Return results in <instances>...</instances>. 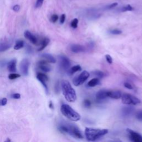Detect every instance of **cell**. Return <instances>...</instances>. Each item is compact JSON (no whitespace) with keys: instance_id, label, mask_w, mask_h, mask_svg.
<instances>
[{"instance_id":"6da1fadb","label":"cell","mask_w":142,"mask_h":142,"mask_svg":"<svg viewBox=\"0 0 142 142\" xmlns=\"http://www.w3.org/2000/svg\"><path fill=\"white\" fill-rule=\"evenodd\" d=\"M62 89L63 96L69 102H74L77 99V95L75 90L67 81H63L61 83Z\"/></svg>"},{"instance_id":"7a4b0ae2","label":"cell","mask_w":142,"mask_h":142,"mask_svg":"<svg viewBox=\"0 0 142 142\" xmlns=\"http://www.w3.org/2000/svg\"><path fill=\"white\" fill-rule=\"evenodd\" d=\"M108 130L106 129H93L91 128H86L85 135L87 141L90 142H94L99 139L100 137L107 134Z\"/></svg>"},{"instance_id":"3957f363","label":"cell","mask_w":142,"mask_h":142,"mask_svg":"<svg viewBox=\"0 0 142 142\" xmlns=\"http://www.w3.org/2000/svg\"><path fill=\"white\" fill-rule=\"evenodd\" d=\"M61 111L63 116L72 121L77 122L81 118V115L68 104H63L61 107Z\"/></svg>"},{"instance_id":"277c9868","label":"cell","mask_w":142,"mask_h":142,"mask_svg":"<svg viewBox=\"0 0 142 142\" xmlns=\"http://www.w3.org/2000/svg\"><path fill=\"white\" fill-rule=\"evenodd\" d=\"M59 130L62 133H66L78 139H82L83 136L81 131L76 126L72 124H62L59 127Z\"/></svg>"},{"instance_id":"5b68a950","label":"cell","mask_w":142,"mask_h":142,"mask_svg":"<svg viewBox=\"0 0 142 142\" xmlns=\"http://www.w3.org/2000/svg\"><path fill=\"white\" fill-rule=\"evenodd\" d=\"M122 102L123 104L126 105H132L135 106L141 103V101L136 97L129 94V93H124L121 97Z\"/></svg>"},{"instance_id":"8992f818","label":"cell","mask_w":142,"mask_h":142,"mask_svg":"<svg viewBox=\"0 0 142 142\" xmlns=\"http://www.w3.org/2000/svg\"><path fill=\"white\" fill-rule=\"evenodd\" d=\"M89 73L87 71H84L80 74L79 76L75 77L73 80V84L75 86H79L84 83L89 78Z\"/></svg>"},{"instance_id":"52a82bcc","label":"cell","mask_w":142,"mask_h":142,"mask_svg":"<svg viewBox=\"0 0 142 142\" xmlns=\"http://www.w3.org/2000/svg\"><path fill=\"white\" fill-rule=\"evenodd\" d=\"M59 67L63 71H68L71 66V62L70 60L65 56H60L59 57Z\"/></svg>"},{"instance_id":"ba28073f","label":"cell","mask_w":142,"mask_h":142,"mask_svg":"<svg viewBox=\"0 0 142 142\" xmlns=\"http://www.w3.org/2000/svg\"><path fill=\"white\" fill-rule=\"evenodd\" d=\"M129 135V139L132 142H142V136L139 133L132 131V130L128 129L127 130Z\"/></svg>"},{"instance_id":"9c48e42d","label":"cell","mask_w":142,"mask_h":142,"mask_svg":"<svg viewBox=\"0 0 142 142\" xmlns=\"http://www.w3.org/2000/svg\"><path fill=\"white\" fill-rule=\"evenodd\" d=\"M29 63V61L27 59H23L20 63V71L24 76L28 75Z\"/></svg>"},{"instance_id":"30bf717a","label":"cell","mask_w":142,"mask_h":142,"mask_svg":"<svg viewBox=\"0 0 142 142\" xmlns=\"http://www.w3.org/2000/svg\"><path fill=\"white\" fill-rule=\"evenodd\" d=\"M36 77L38 79L40 82H41L43 87L45 88V89L46 90V92H48V87L47 86L46 84V82L48 81V77L46 74H44V73H38L37 74Z\"/></svg>"},{"instance_id":"8fae6325","label":"cell","mask_w":142,"mask_h":142,"mask_svg":"<svg viewBox=\"0 0 142 142\" xmlns=\"http://www.w3.org/2000/svg\"><path fill=\"white\" fill-rule=\"evenodd\" d=\"M38 67L42 71L44 72H49L51 70V67L48 65V62L46 60H42L38 63Z\"/></svg>"},{"instance_id":"7c38bea8","label":"cell","mask_w":142,"mask_h":142,"mask_svg":"<svg viewBox=\"0 0 142 142\" xmlns=\"http://www.w3.org/2000/svg\"><path fill=\"white\" fill-rule=\"evenodd\" d=\"M108 97V91L104 89L100 90L96 94V99L97 101H100L106 99Z\"/></svg>"},{"instance_id":"4fadbf2b","label":"cell","mask_w":142,"mask_h":142,"mask_svg":"<svg viewBox=\"0 0 142 142\" xmlns=\"http://www.w3.org/2000/svg\"><path fill=\"white\" fill-rule=\"evenodd\" d=\"M122 93L119 91H108V97L118 99L121 98Z\"/></svg>"},{"instance_id":"5bb4252c","label":"cell","mask_w":142,"mask_h":142,"mask_svg":"<svg viewBox=\"0 0 142 142\" xmlns=\"http://www.w3.org/2000/svg\"><path fill=\"white\" fill-rule=\"evenodd\" d=\"M24 37L27 38V39H29L30 42L33 44H36L37 42V39L36 36H34V35H33L32 33L28 31H26L24 33Z\"/></svg>"},{"instance_id":"9a60e30c","label":"cell","mask_w":142,"mask_h":142,"mask_svg":"<svg viewBox=\"0 0 142 142\" xmlns=\"http://www.w3.org/2000/svg\"><path fill=\"white\" fill-rule=\"evenodd\" d=\"M71 51L74 53H80L83 52L86 50V48L84 46L79 44H73L71 47Z\"/></svg>"},{"instance_id":"2e32d148","label":"cell","mask_w":142,"mask_h":142,"mask_svg":"<svg viewBox=\"0 0 142 142\" xmlns=\"http://www.w3.org/2000/svg\"><path fill=\"white\" fill-rule=\"evenodd\" d=\"M16 59H12L8 63L7 68L10 72H15L16 71Z\"/></svg>"},{"instance_id":"e0dca14e","label":"cell","mask_w":142,"mask_h":142,"mask_svg":"<svg viewBox=\"0 0 142 142\" xmlns=\"http://www.w3.org/2000/svg\"><path fill=\"white\" fill-rule=\"evenodd\" d=\"M134 111V108L133 107H126L122 109V114L126 116H129L132 114Z\"/></svg>"},{"instance_id":"ac0fdd59","label":"cell","mask_w":142,"mask_h":142,"mask_svg":"<svg viewBox=\"0 0 142 142\" xmlns=\"http://www.w3.org/2000/svg\"><path fill=\"white\" fill-rule=\"evenodd\" d=\"M42 56L46 59L48 62L51 63H55L56 62V60L55 59L54 57L53 56H52L50 54H47V53H45L42 55Z\"/></svg>"},{"instance_id":"d6986e66","label":"cell","mask_w":142,"mask_h":142,"mask_svg":"<svg viewBox=\"0 0 142 142\" xmlns=\"http://www.w3.org/2000/svg\"><path fill=\"white\" fill-rule=\"evenodd\" d=\"M49 43V39L48 38H44L42 41L41 42V46L40 47L39 49H38V51H42L43 49H44L47 46H48V44Z\"/></svg>"},{"instance_id":"ffe728a7","label":"cell","mask_w":142,"mask_h":142,"mask_svg":"<svg viewBox=\"0 0 142 142\" xmlns=\"http://www.w3.org/2000/svg\"><path fill=\"white\" fill-rule=\"evenodd\" d=\"M82 70V68L81 67V66H79V65H76V66H74L72 67L71 68L69 69V70L68 71V74L69 75H72L73 73H74L75 72H77L78 71H80Z\"/></svg>"},{"instance_id":"44dd1931","label":"cell","mask_w":142,"mask_h":142,"mask_svg":"<svg viewBox=\"0 0 142 142\" xmlns=\"http://www.w3.org/2000/svg\"><path fill=\"white\" fill-rule=\"evenodd\" d=\"M99 79L97 78H95L88 82L87 84L88 86L90 87H94L96 86L97 85L99 84Z\"/></svg>"},{"instance_id":"7402d4cb","label":"cell","mask_w":142,"mask_h":142,"mask_svg":"<svg viewBox=\"0 0 142 142\" xmlns=\"http://www.w3.org/2000/svg\"><path fill=\"white\" fill-rule=\"evenodd\" d=\"M92 73L94 76H96L98 78H102L104 76V73H103V72L99 71V70H96V71H94L92 72Z\"/></svg>"},{"instance_id":"603a6c76","label":"cell","mask_w":142,"mask_h":142,"mask_svg":"<svg viewBox=\"0 0 142 142\" xmlns=\"http://www.w3.org/2000/svg\"><path fill=\"white\" fill-rule=\"evenodd\" d=\"M23 46H24V42H23V41H18L14 46V49L15 50H18L22 48Z\"/></svg>"},{"instance_id":"cb8c5ba5","label":"cell","mask_w":142,"mask_h":142,"mask_svg":"<svg viewBox=\"0 0 142 142\" xmlns=\"http://www.w3.org/2000/svg\"><path fill=\"white\" fill-rule=\"evenodd\" d=\"M10 48V45L7 43H0V52H4Z\"/></svg>"},{"instance_id":"d4e9b609","label":"cell","mask_w":142,"mask_h":142,"mask_svg":"<svg viewBox=\"0 0 142 142\" xmlns=\"http://www.w3.org/2000/svg\"><path fill=\"white\" fill-rule=\"evenodd\" d=\"M133 10V7L130 5H127L126 6L123 7L122 8V12H126V11H132Z\"/></svg>"},{"instance_id":"484cf974","label":"cell","mask_w":142,"mask_h":142,"mask_svg":"<svg viewBox=\"0 0 142 142\" xmlns=\"http://www.w3.org/2000/svg\"><path fill=\"white\" fill-rule=\"evenodd\" d=\"M78 20L77 18H74L72 20V21L71 22V27L73 28H77L78 26Z\"/></svg>"},{"instance_id":"4316f807","label":"cell","mask_w":142,"mask_h":142,"mask_svg":"<svg viewBox=\"0 0 142 142\" xmlns=\"http://www.w3.org/2000/svg\"><path fill=\"white\" fill-rule=\"evenodd\" d=\"M20 75L19 74H16V73H11V74H10L9 76H8V78H9V79H11V80H13V79H16V78H19L20 77Z\"/></svg>"},{"instance_id":"83f0119b","label":"cell","mask_w":142,"mask_h":142,"mask_svg":"<svg viewBox=\"0 0 142 142\" xmlns=\"http://www.w3.org/2000/svg\"><path fill=\"white\" fill-rule=\"evenodd\" d=\"M136 117L139 121H142V110L137 112L136 113Z\"/></svg>"},{"instance_id":"f1b7e54d","label":"cell","mask_w":142,"mask_h":142,"mask_svg":"<svg viewBox=\"0 0 142 142\" xmlns=\"http://www.w3.org/2000/svg\"><path fill=\"white\" fill-rule=\"evenodd\" d=\"M109 32L112 33L113 34H116V35H118V34H121L122 32L121 30L118 29H111L109 31Z\"/></svg>"},{"instance_id":"f546056e","label":"cell","mask_w":142,"mask_h":142,"mask_svg":"<svg viewBox=\"0 0 142 142\" xmlns=\"http://www.w3.org/2000/svg\"><path fill=\"white\" fill-rule=\"evenodd\" d=\"M83 106L86 108H89L91 106V101L88 99H85L83 102Z\"/></svg>"},{"instance_id":"4dcf8cb0","label":"cell","mask_w":142,"mask_h":142,"mask_svg":"<svg viewBox=\"0 0 142 142\" xmlns=\"http://www.w3.org/2000/svg\"><path fill=\"white\" fill-rule=\"evenodd\" d=\"M58 20V16L57 15L54 14L51 16V20L53 23H55Z\"/></svg>"},{"instance_id":"1f68e13d","label":"cell","mask_w":142,"mask_h":142,"mask_svg":"<svg viewBox=\"0 0 142 142\" xmlns=\"http://www.w3.org/2000/svg\"><path fill=\"white\" fill-rule=\"evenodd\" d=\"M106 59L107 61V62L109 63V64H112L113 62V59L111 57V56L109 54H107L106 55Z\"/></svg>"},{"instance_id":"d6a6232c","label":"cell","mask_w":142,"mask_h":142,"mask_svg":"<svg viewBox=\"0 0 142 142\" xmlns=\"http://www.w3.org/2000/svg\"><path fill=\"white\" fill-rule=\"evenodd\" d=\"M7 103V99L6 98H3L0 101V105L2 106H6Z\"/></svg>"},{"instance_id":"836d02e7","label":"cell","mask_w":142,"mask_h":142,"mask_svg":"<svg viewBox=\"0 0 142 142\" xmlns=\"http://www.w3.org/2000/svg\"><path fill=\"white\" fill-rule=\"evenodd\" d=\"M44 0H37L36 3V7L39 8L42 6L43 4V2Z\"/></svg>"},{"instance_id":"e575fe53","label":"cell","mask_w":142,"mask_h":142,"mask_svg":"<svg viewBox=\"0 0 142 142\" xmlns=\"http://www.w3.org/2000/svg\"><path fill=\"white\" fill-rule=\"evenodd\" d=\"M124 86L126 88H128V89H133V87L132 86V85L131 83H128V82H126L124 83Z\"/></svg>"},{"instance_id":"d590c367","label":"cell","mask_w":142,"mask_h":142,"mask_svg":"<svg viewBox=\"0 0 142 142\" xmlns=\"http://www.w3.org/2000/svg\"><path fill=\"white\" fill-rule=\"evenodd\" d=\"M65 20H66V15L64 14L62 15L61 18H60V22H61V24H63L64 23Z\"/></svg>"},{"instance_id":"8d00e7d4","label":"cell","mask_w":142,"mask_h":142,"mask_svg":"<svg viewBox=\"0 0 142 142\" xmlns=\"http://www.w3.org/2000/svg\"><path fill=\"white\" fill-rule=\"evenodd\" d=\"M12 98H14V99H20V97H21V95H20L19 93H15L12 95Z\"/></svg>"},{"instance_id":"74e56055","label":"cell","mask_w":142,"mask_h":142,"mask_svg":"<svg viewBox=\"0 0 142 142\" xmlns=\"http://www.w3.org/2000/svg\"><path fill=\"white\" fill-rule=\"evenodd\" d=\"M118 5V3L117 2H114L113 3H112L111 5H110L109 6H108V9H112V8L115 7Z\"/></svg>"},{"instance_id":"f35d334b","label":"cell","mask_w":142,"mask_h":142,"mask_svg":"<svg viewBox=\"0 0 142 142\" xmlns=\"http://www.w3.org/2000/svg\"><path fill=\"white\" fill-rule=\"evenodd\" d=\"M13 11H16V12L19 11L20 10V6H19V5H15V6H13Z\"/></svg>"},{"instance_id":"ab89813d","label":"cell","mask_w":142,"mask_h":142,"mask_svg":"<svg viewBox=\"0 0 142 142\" xmlns=\"http://www.w3.org/2000/svg\"><path fill=\"white\" fill-rule=\"evenodd\" d=\"M49 107L50 108H51V109H53V105L52 102H50V103L49 104Z\"/></svg>"},{"instance_id":"60d3db41","label":"cell","mask_w":142,"mask_h":142,"mask_svg":"<svg viewBox=\"0 0 142 142\" xmlns=\"http://www.w3.org/2000/svg\"><path fill=\"white\" fill-rule=\"evenodd\" d=\"M112 142H122L121 140H119V139H117V140H114V141H113Z\"/></svg>"},{"instance_id":"b9f144b4","label":"cell","mask_w":142,"mask_h":142,"mask_svg":"<svg viewBox=\"0 0 142 142\" xmlns=\"http://www.w3.org/2000/svg\"><path fill=\"white\" fill-rule=\"evenodd\" d=\"M4 142H11V140H10V139H7L6 141H5Z\"/></svg>"}]
</instances>
